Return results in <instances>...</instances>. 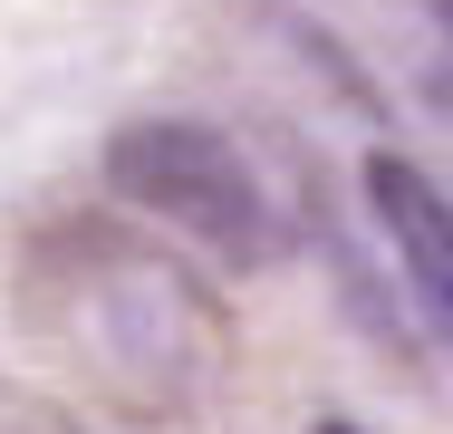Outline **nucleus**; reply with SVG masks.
<instances>
[{"mask_svg": "<svg viewBox=\"0 0 453 434\" xmlns=\"http://www.w3.org/2000/svg\"><path fill=\"white\" fill-rule=\"evenodd\" d=\"M106 183L145 213H165L174 232L212 242L232 260H271L280 252V222L261 203V174L242 165V145H222L212 126L193 116H135L106 136Z\"/></svg>", "mask_w": 453, "mask_h": 434, "instance_id": "f257e3e1", "label": "nucleus"}, {"mask_svg": "<svg viewBox=\"0 0 453 434\" xmlns=\"http://www.w3.org/2000/svg\"><path fill=\"white\" fill-rule=\"evenodd\" d=\"M366 203H376V222H386L395 270H405L415 299H425V329H434L444 357H453V203L434 193V174L405 165V155H376V165H366Z\"/></svg>", "mask_w": 453, "mask_h": 434, "instance_id": "f03ea898", "label": "nucleus"}, {"mask_svg": "<svg viewBox=\"0 0 453 434\" xmlns=\"http://www.w3.org/2000/svg\"><path fill=\"white\" fill-rule=\"evenodd\" d=\"M425 19H434V29H444V49H453V0H425Z\"/></svg>", "mask_w": 453, "mask_h": 434, "instance_id": "7ed1b4c3", "label": "nucleus"}, {"mask_svg": "<svg viewBox=\"0 0 453 434\" xmlns=\"http://www.w3.org/2000/svg\"><path fill=\"white\" fill-rule=\"evenodd\" d=\"M444 116H453V68H444Z\"/></svg>", "mask_w": 453, "mask_h": 434, "instance_id": "20e7f679", "label": "nucleus"}, {"mask_svg": "<svg viewBox=\"0 0 453 434\" xmlns=\"http://www.w3.org/2000/svg\"><path fill=\"white\" fill-rule=\"evenodd\" d=\"M319 434H357V425H319Z\"/></svg>", "mask_w": 453, "mask_h": 434, "instance_id": "39448f33", "label": "nucleus"}]
</instances>
